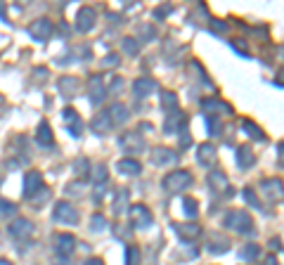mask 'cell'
<instances>
[{
	"label": "cell",
	"instance_id": "1",
	"mask_svg": "<svg viewBox=\"0 0 284 265\" xmlns=\"http://www.w3.org/2000/svg\"><path fill=\"white\" fill-rule=\"evenodd\" d=\"M190 185H192L190 171H173V173H168V176L161 180V187H163V192H168V194H178V192L187 190Z\"/></svg>",
	"mask_w": 284,
	"mask_h": 265
},
{
	"label": "cell",
	"instance_id": "2",
	"mask_svg": "<svg viewBox=\"0 0 284 265\" xmlns=\"http://www.w3.org/2000/svg\"><path fill=\"white\" fill-rule=\"evenodd\" d=\"M223 225H225L228 230L239 232V234H251V232H253V220H251V215H248L247 211H237V209L225 215Z\"/></svg>",
	"mask_w": 284,
	"mask_h": 265
},
{
	"label": "cell",
	"instance_id": "3",
	"mask_svg": "<svg viewBox=\"0 0 284 265\" xmlns=\"http://www.w3.org/2000/svg\"><path fill=\"white\" fill-rule=\"evenodd\" d=\"M53 218L57 223H64V225H76V223H78V213H76V209L71 206L67 199H62V201L54 204Z\"/></svg>",
	"mask_w": 284,
	"mask_h": 265
},
{
	"label": "cell",
	"instance_id": "4",
	"mask_svg": "<svg viewBox=\"0 0 284 265\" xmlns=\"http://www.w3.org/2000/svg\"><path fill=\"white\" fill-rule=\"evenodd\" d=\"M29 35L38 40V43H43V40H48L50 35H53V21L45 17H38L34 19L31 24H29Z\"/></svg>",
	"mask_w": 284,
	"mask_h": 265
},
{
	"label": "cell",
	"instance_id": "5",
	"mask_svg": "<svg viewBox=\"0 0 284 265\" xmlns=\"http://www.w3.org/2000/svg\"><path fill=\"white\" fill-rule=\"evenodd\" d=\"M128 213H130V220H133V228H135V230H147V228H152V223H154V218H152L149 209H147V206H142V204L133 206Z\"/></svg>",
	"mask_w": 284,
	"mask_h": 265
},
{
	"label": "cell",
	"instance_id": "6",
	"mask_svg": "<svg viewBox=\"0 0 284 265\" xmlns=\"http://www.w3.org/2000/svg\"><path fill=\"white\" fill-rule=\"evenodd\" d=\"M88 95H90V102L92 105H100L102 100H105L106 95V86H105V78L100 76V73H95V76H90L88 78Z\"/></svg>",
	"mask_w": 284,
	"mask_h": 265
},
{
	"label": "cell",
	"instance_id": "7",
	"mask_svg": "<svg viewBox=\"0 0 284 265\" xmlns=\"http://www.w3.org/2000/svg\"><path fill=\"white\" fill-rule=\"evenodd\" d=\"M95 21H97V12L92 7H81L78 15H76V29L81 34H88L95 29Z\"/></svg>",
	"mask_w": 284,
	"mask_h": 265
},
{
	"label": "cell",
	"instance_id": "8",
	"mask_svg": "<svg viewBox=\"0 0 284 265\" xmlns=\"http://www.w3.org/2000/svg\"><path fill=\"white\" fill-rule=\"evenodd\" d=\"M261 190H263V194L270 201H282L284 199V182L280 177H267V180H263Z\"/></svg>",
	"mask_w": 284,
	"mask_h": 265
},
{
	"label": "cell",
	"instance_id": "9",
	"mask_svg": "<svg viewBox=\"0 0 284 265\" xmlns=\"http://www.w3.org/2000/svg\"><path fill=\"white\" fill-rule=\"evenodd\" d=\"M54 251H57L59 258L71 256V253L76 251V237H73V234H67V232L57 234V237H54Z\"/></svg>",
	"mask_w": 284,
	"mask_h": 265
},
{
	"label": "cell",
	"instance_id": "10",
	"mask_svg": "<svg viewBox=\"0 0 284 265\" xmlns=\"http://www.w3.org/2000/svg\"><path fill=\"white\" fill-rule=\"evenodd\" d=\"M38 192H43V176L38 171H29L24 176V196L26 199H34Z\"/></svg>",
	"mask_w": 284,
	"mask_h": 265
},
{
	"label": "cell",
	"instance_id": "11",
	"mask_svg": "<svg viewBox=\"0 0 284 265\" xmlns=\"http://www.w3.org/2000/svg\"><path fill=\"white\" fill-rule=\"evenodd\" d=\"M62 119H64V125H67V130L71 133V138H81V133H83V121H81L78 111L69 106V109L62 111Z\"/></svg>",
	"mask_w": 284,
	"mask_h": 265
},
{
	"label": "cell",
	"instance_id": "12",
	"mask_svg": "<svg viewBox=\"0 0 284 265\" xmlns=\"http://www.w3.org/2000/svg\"><path fill=\"white\" fill-rule=\"evenodd\" d=\"M31 230H34V223H31L29 218H15V220L10 223V228H7V232H10L12 239H26V237L31 234Z\"/></svg>",
	"mask_w": 284,
	"mask_h": 265
},
{
	"label": "cell",
	"instance_id": "13",
	"mask_svg": "<svg viewBox=\"0 0 284 265\" xmlns=\"http://www.w3.org/2000/svg\"><path fill=\"white\" fill-rule=\"evenodd\" d=\"M119 144L124 147L128 154H138V152L144 149V140H142V135H138V133H124L119 138Z\"/></svg>",
	"mask_w": 284,
	"mask_h": 265
},
{
	"label": "cell",
	"instance_id": "14",
	"mask_svg": "<svg viewBox=\"0 0 284 265\" xmlns=\"http://www.w3.org/2000/svg\"><path fill=\"white\" fill-rule=\"evenodd\" d=\"M106 116L111 119V125H124L128 119H130V111L128 106H124L121 102H114V105L106 109Z\"/></svg>",
	"mask_w": 284,
	"mask_h": 265
},
{
	"label": "cell",
	"instance_id": "15",
	"mask_svg": "<svg viewBox=\"0 0 284 265\" xmlns=\"http://www.w3.org/2000/svg\"><path fill=\"white\" fill-rule=\"evenodd\" d=\"M173 228H176L178 237L182 242H195V239H199V234H201V228L196 223H182V225H173Z\"/></svg>",
	"mask_w": 284,
	"mask_h": 265
},
{
	"label": "cell",
	"instance_id": "16",
	"mask_svg": "<svg viewBox=\"0 0 284 265\" xmlns=\"http://www.w3.org/2000/svg\"><path fill=\"white\" fill-rule=\"evenodd\" d=\"M209 185H211L213 190H223L225 196L234 194V192H232V187H230V182H228V177L223 176L220 171H211V173H209Z\"/></svg>",
	"mask_w": 284,
	"mask_h": 265
},
{
	"label": "cell",
	"instance_id": "17",
	"mask_svg": "<svg viewBox=\"0 0 284 265\" xmlns=\"http://www.w3.org/2000/svg\"><path fill=\"white\" fill-rule=\"evenodd\" d=\"M213 161H215V147H213L211 142L199 144V149H196V163L199 166H211Z\"/></svg>",
	"mask_w": 284,
	"mask_h": 265
},
{
	"label": "cell",
	"instance_id": "18",
	"mask_svg": "<svg viewBox=\"0 0 284 265\" xmlns=\"http://www.w3.org/2000/svg\"><path fill=\"white\" fill-rule=\"evenodd\" d=\"M36 140H38V144L40 147H53V128H50V124L48 121H40L38 124V130H36Z\"/></svg>",
	"mask_w": 284,
	"mask_h": 265
},
{
	"label": "cell",
	"instance_id": "19",
	"mask_svg": "<svg viewBox=\"0 0 284 265\" xmlns=\"http://www.w3.org/2000/svg\"><path fill=\"white\" fill-rule=\"evenodd\" d=\"M253 163H256V154L251 152V147H248V144L237 147V166H239V168H251Z\"/></svg>",
	"mask_w": 284,
	"mask_h": 265
},
{
	"label": "cell",
	"instance_id": "20",
	"mask_svg": "<svg viewBox=\"0 0 284 265\" xmlns=\"http://www.w3.org/2000/svg\"><path fill=\"white\" fill-rule=\"evenodd\" d=\"M152 161L157 163V166H168V163H176L178 161V154L173 149H166V147H159V149H154V157Z\"/></svg>",
	"mask_w": 284,
	"mask_h": 265
},
{
	"label": "cell",
	"instance_id": "21",
	"mask_svg": "<svg viewBox=\"0 0 284 265\" xmlns=\"http://www.w3.org/2000/svg\"><path fill=\"white\" fill-rule=\"evenodd\" d=\"M180 125H182V128L187 125V116H185L182 111H173V114L166 119L163 130H166V133H176V130H180Z\"/></svg>",
	"mask_w": 284,
	"mask_h": 265
},
{
	"label": "cell",
	"instance_id": "22",
	"mask_svg": "<svg viewBox=\"0 0 284 265\" xmlns=\"http://www.w3.org/2000/svg\"><path fill=\"white\" fill-rule=\"evenodd\" d=\"M128 199H130V192H128V190H116L114 201H111V211H114V215H121V213L128 209Z\"/></svg>",
	"mask_w": 284,
	"mask_h": 265
},
{
	"label": "cell",
	"instance_id": "23",
	"mask_svg": "<svg viewBox=\"0 0 284 265\" xmlns=\"http://www.w3.org/2000/svg\"><path fill=\"white\" fill-rule=\"evenodd\" d=\"M157 90V83L152 81V78H138L135 83H133V92H135V97H147L149 92H154Z\"/></svg>",
	"mask_w": 284,
	"mask_h": 265
},
{
	"label": "cell",
	"instance_id": "24",
	"mask_svg": "<svg viewBox=\"0 0 284 265\" xmlns=\"http://www.w3.org/2000/svg\"><path fill=\"white\" fill-rule=\"evenodd\" d=\"M116 168H119V173L121 176H138L142 171L140 161L138 159H121L119 163H116Z\"/></svg>",
	"mask_w": 284,
	"mask_h": 265
},
{
	"label": "cell",
	"instance_id": "25",
	"mask_svg": "<svg viewBox=\"0 0 284 265\" xmlns=\"http://www.w3.org/2000/svg\"><path fill=\"white\" fill-rule=\"evenodd\" d=\"M206 248H209L211 253H225V251L230 248V239H228V237H223V234H220V237H218V234H213Z\"/></svg>",
	"mask_w": 284,
	"mask_h": 265
},
{
	"label": "cell",
	"instance_id": "26",
	"mask_svg": "<svg viewBox=\"0 0 284 265\" xmlns=\"http://www.w3.org/2000/svg\"><path fill=\"white\" fill-rule=\"evenodd\" d=\"M90 128L97 133V135H105L106 130L111 128V119L106 116V114H97L95 119H92V124H90Z\"/></svg>",
	"mask_w": 284,
	"mask_h": 265
},
{
	"label": "cell",
	"instance_id": "27",
	"mask_svg": "<svg viewBox=\"0 0 284 265\" xmlns=\"http://www.w3.org/2000/svg\"><path fill=\"white\" fill-rule=\"evenodd\" d=\"M161 109H166V111H178V97L176 92H171V90H161Z\"/></svg>",
	"mask_w": 284,
	"mask_h": 265
},
{
	"label": "cell",
	"instance_id": "28",
	"mask_svg": "<svg viewBox=\"0 0 284 265\" xmlns=\"http://www.w3.org/2000/svg\"><path fill=\"white\" fill-rule=\"evenodd\" d=\"M59 90H62V95L73 97V95H76V90H78V78H73V76H64V78L59 81Z\"/></svg>",
	"mask_w": 284,
	"mask_h": 265
},
{
	"label": "cell",
	"instance_id": "29",
	"mask_svg": "<svg viewBox=\"0 0 284 265\" xmlns=\"http://www.w3.org/2000/svg\"><path fill=\"white\" fill-rule=\"evenodd\" d=\"M182 211H185V215H187L190 220L196 218V215H199V201L192 199V196H185V199H182Z\"/></svg>",
	"mask_w": 284,
	"mask_h": 265
},
{
	"label": "cell",
	"instance_id": "30",
	"mask_svg": "<svg viewBox=\"0 0 284 265\" xmlns=\"http://www.w3.org/2000/svg\"><path fill=\"white\" fill-rule=\"evenodd\" d=\"M237 256H239L242 261H256V258L261 256V248L256 247V244H247V247H242L237 251Z\"/></svg>",
	"mask_w": 284,
	"mask_h": 265
},
{
	"label": "cell",
	"instance_id": "31",
	"mask_svg": "<svg viewBox=\"0 0 284 265\" xmlns=\"http://www.w3.org/2000/svg\"><path fill=\"white\" fill-rule=\"evenodd\" d=\"M106 180H109V173H106V166H105V163L95 166V176H92V182H95V187L100 190L102 185H106Z\"/></svg>",
	"mask_w": 284,
	"mask_h": 265
},
{
	"label": "cell",
	"instance_id": "32",
	"mask_svg": "<svg viewBox=\"0 0 284 265\" xmlns=\"http://www.w3.org/2000/svg\"><path fill=\"white\" fill-rule=\"evenodd\" d=\"M242 128H244V130H247L248 133V138H253V140H266V135H263V130H261V128H258V125L253 124V121H244V124H242Z\"/></svg>",
	"mask_w": 284,
	"mask_h": 265
},
{
	"label": "cell",
	"instance_id": "33",
	"mask_svg": "<svg viewBox=\"0 0 284 265\" xmlns=\"http://www.w3.org/2000/svg\"><path fill=\"white\" fill-rule=\"evenodd\" d=\"M109 228V220H106L102 213H95L92 215V220H90V230L92 232H102V230H106Z\"/></svg>",
	"mask_w": 284,
	"mask_h": 265
},
{
	"label": "cell",
	"instance_id": "34",
	"mask_svg": "<svg viewBox=\"0 0 284 265\" xmlns=\"http://www.w3.org/2000/svg\"><path fill=\"white\" fill-rule=\"evenodd\" d=\"M121 48H124V53L130 54V57H135L138 50H140V45H138V40H135V38H124V40H121Z\"/></svg>",
	"mask_w": 284,
	"mask_h": 265
},
{
	"label": "cell",
	"instance_id": "35",
	"mask_svg": "<svg viewBox=\"0 0 284 265\" xmlns=\"http://www.w3.org/2000/svg\"><path fill=\"white\" fill-rule=\"evenodd\" d=\"M242 194H244V199H247V201H248V204H251V206H253V209H256V211H266V209L261 206V201H258V196L253 194V190H251V187H247V190H244Z\"/></svg>",
	"mask_w": 284,
	"mask_h": 265
},
{
	"label": "cell",
	"instance_id": "36",
	"mask_svg": "<svg viewBox=\"0 0 284 265\" xmlns=\"http://www.w3.org/2000/svg\"><path fill=\"white\" fill-rule=\"evenodd\" d=\"M15 211H17L15 201H7V199H2V196H0V215H2V218H7V215H12Z\"/></svg>",
	"mask_w": 284,
	"mask_h": 265
},
{
	"label": "cell",
	"instance_id": "37",
	"mask_svg": "<svg viewBox=\"0 0 284 265\" xmlns=\"http://www.w3.org/2000/svg\"><path fill=\"white\" fill-rule=\"evenodd\" d=\"M88 168H90V161L88 159H76L73 161V173H78V176H86L88 173Z\"/></svg>",
	"mask_w": 284,
	"mask_h": 265
},
{
	"label": "cell",
	"instance_id": "38",
	"mask_svg": "<svg viewBox=\"0 0 284 265\" xmlns=\"http://www.w3.org/2000/svg\"><path fill=\"white\" fill-rule=\"evenodd\" d=\"M138 258H140L138 247H128L125 248V265H138Z\"/></svg>",
	"mask_w": 284,
	"mask_h": 265
},
{
	"label": "cell",
	"instance_id": "39",
	"mask_svg": "<svg viewBox=\"0 0 284 265\" xmlns=\"http://www.w3.org/2000/svg\"><path fill=\"white\" fill-rule=\"evenodd\" d=\"M201 106L204 109H225V111H232L230 105H223L220 100H201Z\"/></svg>",
	"mask_w": 284,
	"mask_h": 265
},
{
	"label": "cell",
	"instance_id": "40",
	"mask_svg": "<svg viewBox=\"0 0 284 265\" xmlns=\"http://www.w3.org/2000/svg\"><path fill=\"white\" fill-rule=\"evenodd\" d=\"M119 62H121V59H119V54L109 53L105 59H102V67H105V69H116V67H119Z\"/></svg>",
	"mask_w": 284,
	"mask_h": 265
},
{
	"label": "cell",
	"instance_id": "41",
	"mask_svg": "<svg viewBox=\"0 0 284 265\" xmlns=\"http://www.w3.org/2000/svg\"><path fill=\"white\" fill-rule=\"evenodd\" d=\"M206 124H209V133H211V135H218V130H220V121H218V116L209 114V116H206Z\"/></svg>",
	"mask_w": 284,
	"mask_h": 265
},
{
	"label": "cell",
	"instance_id": "42",
	"mask_svg": "<svg viewBox=\"0 0 284 265\" xmlns=\"http://www.w3.org/2000/svg\"><path fill=\"white\" fill-rule=\"evenodd\" d=\"M211 29L215 31V34H223V31H228V24H225V21H215V19H213Z\"/></svg>",
	"mask_w": 284,
	"mask_h": 265
},
{
	"label": "cell",
	"instance_id": "43",
	"mask_svg": "<svg viewBox=\"0 0 284 265\" xmlns=\"http://www.w3.org/2000/svg\"><path fill=\"white\" fill-rule=\"evenodd\" d=\"M168 12H171V7H163V10H161V7H159V10H154V17L163 19V17H166V15H168Z\"/></svg>",
	"mask_w": 284,
	"mask_h": 265
},
{
	"label": "cell",
	"instance_id": "44",
	"mask_svg": "<svg viewBox=\"0 0 284 265\" xmlns=\"http://www.w3.org/2000/svg\"><path fill=\"white\" fill-rule=\"evenodd\" d=\"M83 265H105V261H102V258H88Z\"/></svg>",
	"mask_w": 284,
	"mask_h": 265
},
{
	"label": "cell",
	"instance_id": "45",
	"mask_svg": "<svg viewBox=\"0 0 284 265\" xmlns=\"http://www.w3.org/2000/svg\"><path fill=\"white\" fill-rule=\"evenodd\" d=\"M277 152H280V163L284 166V140L280 142V144H277Z\"/></svg>",
	"mask_w": 284,
	"mask_h": 265
},
{
	"label": "cell",
	"instance_id": "46",
	"mask_svg": "<svg viewBox=\"0 0 284 265\" xmlns=\"http://www.w3.org/2000/svg\"><path fill=\"white\" fill-rule=\"evenodd\" d=\"M121 88V81H119V78H116V81H111V90H119Z\"/></svg>",
	"mask_w": 284,
	"mask_h": 265
},
{
	"label": "cell",
	"instance_id": "47",
	"mask_svg": "<svg viewBox=\"0 0 284 265\" xmlns=\"http://www.w3.org/2000/svg\"><path fill=\"white\" fill-rule=\"evenodd\" d=\"M0 265H12V263H10L7 258H0Z\"/></svg>",
	"mask_w": 284,
	"mask_h": 265
},
{
	"label": "cell",
	"instance_id": "48",
	"mask_svg": "<svg viewBox=\"0 0 284 265\" xmlns=\"http://www.w3.org/2000/svg\"><path fill=\"white\" fill-rule=\"evenodd\" d=\"M267 265H277V261L275 258H267Z\"/></svg>",
	"mask_w": 284,
	"mask_h": 265
},
{
	"label": "cell",
	"instance_id": "49",
	"mask_svg": "<svg viewBox=\"0 0 284 265\" xmlns=\"http://www.w3.org/2000/svg\"><path fill=\"white\" fill-rule=\"evenodd\" d=\"M54 265H69V263H67V258H62L59 263H54Z\"/></svg>",
	"mask_w": 284,
	"mask_h": 265
}]
</instances>
